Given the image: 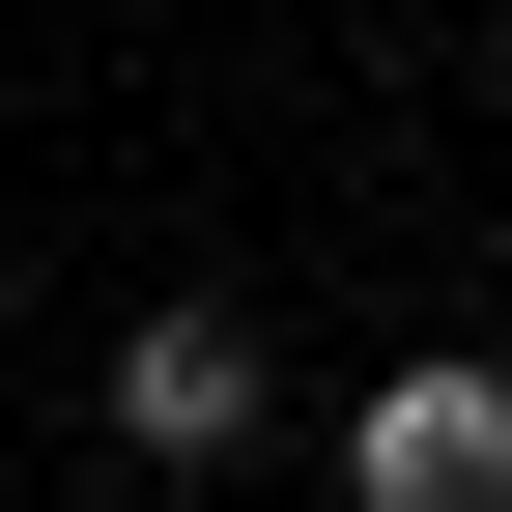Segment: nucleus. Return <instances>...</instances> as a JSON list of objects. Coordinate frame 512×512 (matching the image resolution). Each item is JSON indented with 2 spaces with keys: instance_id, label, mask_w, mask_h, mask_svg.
<instances>
[{
  "instance_id": "nucleus-2",
  "label": "nucleus",
  "mask_w": 512,
  "mask_h": 512,
  "mask_svg": "<svg viewBox=\"0 0 512 512\" xmlns=\"http://www.w3.org/2000/svg\"><path fill=\"white\" fill-rule=\"evenodd\" d=\"M256 427H285V370H256V313H143V342H114V456H143V484H228Z\"/></svg>"
},
{
  "instance_id": "nucleus-1",
  "label": "nucleus",
  "mask_w": 512,
  "mask_h": 512,
  "mask_svg": "<svg viewBox=\"0 0 512 512\" xmlns=\"http://www.w3.org/2000/svg\"><path fill=\"white\" fill-rule=\"evenodd\" d=\"M342 512H512V370L484 342H399L342 399Z\"/></svg>"
}]
</instances>
